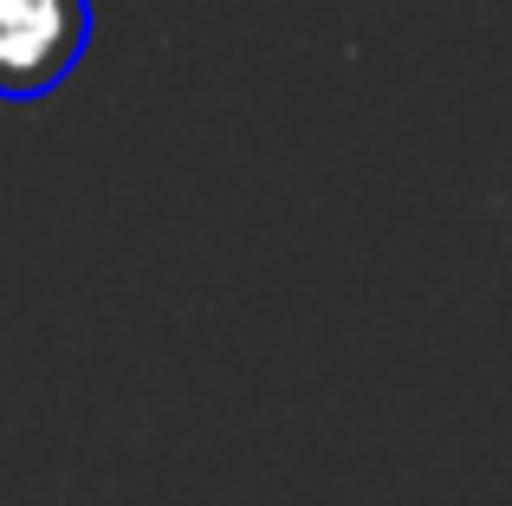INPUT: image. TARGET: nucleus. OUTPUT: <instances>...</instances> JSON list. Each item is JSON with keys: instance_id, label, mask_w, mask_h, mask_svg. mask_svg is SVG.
I'll list each match as a JSON object with an SVG mask.
<instances>
[{"instance_id": "nucleus-1", "label": "nucleus", "mask_w": 512, "mask_h": 506, "mask_svg": "<svg viewBox=\"0 0 512 506\" xmlns=\"http://www.w3.org/2000/svg\"><path fill=\"white\" fill-rule=\"evenodd\" d=\"M91 46V0H0V98L33 104L78 72Z\"/></svg>"}]
</instances>
